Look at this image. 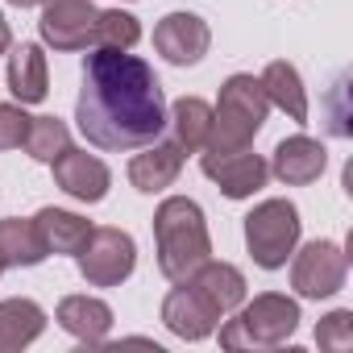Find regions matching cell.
Wrapping results in <instances>:
<instances>
[{
  "label": "cell",
  "mask_w": 353,
  "mask_h": 353,
  "mask_svg": "<svg viewBox=\"0 0 353 353\" xmlns=\"http://www.w3.org/2000/svg\"><path fill=\"white\" fill-rule=\"evenodd\" d=\"M75 125L88 145L108 154H129L158 141L166 129V96L154 67L129 50L92 46L83 59Z\"/></svg>",
  "instance_id": "cell-1"
},
{
  "label": "cell",
  "mask_w": 353,
  "mask_h": 353,
  "mask_svg": "<svg viewBox=\"0 0 353 353\" xmlns=\"http://www.w3.org/2000/svg\"><path fill=\"white\" fill-rule=\"evenodd\" d=\"M154 250H158V270L170 283L192 279L212 258V237L204 208L188 196H166L154 212Z\"/></svg>",
  "instance_id": "cell-2"
},
{
  "label": "cell",
  "mask_w": 353,
  "mask_h": 353,
  "mask_svg": "<svg viewBox=\"0 0 353 353\" xmlns=\"http://www.w3.org/2000/svg\"><path fill=\"white\" fill-rule=\"evenodd\" d=\"M266 112H270V100L262 92V79L237 71L221 83V100L212 108V129H208V141L204 150H245L254 145V137L262 133L266 125Z\"/></svg>",
  "instance_id": "cell-3"
},
{
  "label": "cell",
  "mask_w": 353,
  "mask_h": 353,
  "mask_svg": "<svg viewBox=\"0 0 353 353\" xmlns=\"http://www.w3.org/2000/svg\"><path fill=\"white\" fill-rule=\"evenodd\" d=\"M299 328V303L291 295L266 291L237 307L233 320L221 324V349H274L291 341Z\"/></svg>",
  "instance_id": "cell-4"
},
{
  "label": "cell",
  "mask_w": 353,
  "mask_h": 353,
  "mask_svg": "<svg viewBox=\"0 0 353 353\" xmlns=\"http://www.w3.org/2000/svg\"><path fill=\"white\" fill-rule=\"evenodd\" d=\"M299 233H303V221L291 200H262L245 216V250L262 270H283L299 245Z\"/></svg>",
  "instance_id": "cell-5"
},
{
  "label": "cell",
  "mask_w": 353,
  "mask_h": 353,
  "mask_svg": "<svg viewBox=\"0 0 353 353\" xmlns=\"http://www.w3.org/2000/svg\"><path fill=\"white\" fill-rule=\"evenodd\" d=\"M75 262L88 287H121L137 266V241L125 229H92Z\"/></svg>",
  "instance_id": "cell-6"
},
{
  "label": "cell",
  "mask_w": 353,
  "mask_h": 353,
  "mask_svg": "<svg viewBox=\"0 0 353 353\" xmlns=\"http://www.w3.org/2000/svg\"><path fill=\"white\" fill-rule=\"evenodd\" d=\"M299 250V245H295ZM291 287L303 299H332L349 279V254L336 241H307L299 254H291Z\"/></svg>",
  "instance_id": "cell-7"
},
{
  "label": "cell",
  "mask_w": 353,
  "mask_h": 353,
  "mask_svg": "<svg viewBox=\"0 0 353 353\" xmlns=\"http://www.w3.org/2000/svg\"><path fill=\"white\" fill-rule=\"evenodd\" d=\"M96 17L100 9L92 0H46L38 30L46 46H54L59 54H75L96 46Z\"/></svg>",
  "instance_id": "cell-8"
},
{
  "label": "cell",
  "mask_w": 353,
  "mask_h": 353,
  "mask_svg": "<svg viewBox=\"0 0 353 353\" xmlns=\"http://www.w3.org/2000/svg\"><path fill=\"white\" fill-rule=\"evenodd\" d=\"M200 170L208 174V179L229 196V200H250L254 192L266 188L270 179V162L262 154H254L250 145L245 150H200Z\"/></svg>",
  "instance_id": "cell-9"
},
{
  "label": "cell",
  "mask_w": 353,
  "mask_h": 353,
  "mask_svg": "<svg viewBox=\"0 0 353 353\" xmlns=\"http://www.w3.org/2000/svg\"><path fill=\"white\" fill-rule=\"evenodd\" d=\"M212 46V30L196 13H166L154 26V50L170 67H196Z\"/></svg>",
  "instance_id": "cell-10"
},
{
  "label": "cell",
  "mask_w": 353,
  "mask_h": 353,
  "mask_svg": "<svg viewBox=\"0 0 353 353\" xmlns=\"http://www.w3.org/2000/svg\"><path fill=\"white\" fill-rule=\"evenodd\" d=\"M54 183L71 196V200H79V204H100L104 196H108V188H112V170L96 158V154H88V150H63L54 162Z\"/></svg>",
  "instance_id": "cell-11"
},
{
  "label": "cell",
  "mask_w": 353,
  "mask_h": 353,
  "mask_svg": "<svg viewBox=\"0 0 353 353\" xmlns=\"http://www.w3.org/2000/svg\"><path fill=\"white\" fill-rule=\"evenodd\" d=\"M162 324L183 341H208L221 324V312L188 283H174V291L162 299Z\"/></svg>",
  "instance_id": "cell-12"
},
{
  "label": "cell",
  "mask_w": 353,
  "mask_h": 353,
  "mask_svg": "<svg viewBox=\"0 0 353 353\" xmlns=\"http://www.w3.org/2000/svg\"><path fill=\"white\" fill-rule=\"evenodd\" d=\"M324 166H328V150L316 137H307V133L283 137L274 145V158H270V174H274L279 183H287V188L316 183L320 174H324Z\"/></svg>",
  "instance_id": "cell-13"
},
{
  "label": "cell",
  "mask_w": 353,
  "mask_h": 353,
  "mask_svg": "<svg viewBox=\"0 0 353 353\" xmlns=\"http://www.w3.org/2000/svg\"><path fill=\"white\" fill-rule=\"evenodd\" d=\"M183 150H179V141H150V145H141V154H133L129 158V183L141 192V196H158V192H166V188H174V179H179V170H183Z\"/></svg>",
  "instance_id": "cell-14"
},
{
  "label": "cell",
  "mask_w": 353,
  "mask_h": 353,
  "mask_svg": "<svg viewBox=\"0 0 353 353\" xmlns=\"http://www.w3.org/2000/svg\"><path fill=\"white\" fill-rule=\"evenodd\" d=\"M54 320L79 345H104V336L112 332V307L104 299H96V295H67L59 303Z\"/></svg>",
  "instance_id": "cell-15"
},
{
  "label": "cell",
  "mask_w": 353,
  "mask_h": 353,
  "mask_svg": "<svg viewBox=\"0 0 353 353\" xmlns=\"http://www.w3.org/2000/svg\"><path fill=\"white\" fill-rule=\"evenodd\" d=\"M188 287H196L221 316H229V312H237L241 303H245V274L233 266V262H204L200 270H192V279H183Z\"/></svg>",
  "instance_id": "cell-16"
},
{
  "label": "cell",
  "mask_w": 353,
  "mask_h": 353,
  "mask_svg": "<svg viewBox=\"0 0 353 353\" xmlns=\"http://www.w3.org/2000/svg\"><path fill=\"white\" fill-rule=\"evenodd\" d=\"M9 92L17 104H42L50 96V67L38 42H21L9 54Z\"/></svg>",
  "instance_id": "cell-17"
},
{
  "label": "cell",
  "mask_w": 353,
  "mask_h": 353,
  "mask_svg": "<svg viewBox=\"0 0 353 353\" xmlns=\"http://www.w3.org/2000/svg\"><path fill=\"white\" fill-rule=\"evenodd\" d=\"M258 79H262V92H266L270 108L287 112L295 125H307V88H303L299 71H295L287 59H274V63H266V71H262Z\"/></svg>",
  "instance_id": "cell-18"
},
{
  "label": "cell",
  "mask_w": 353,
  "mask_h": 353,
  "mask_svg": "<svg viewBox=\"0 0 353 353\" xmlns=\"http://www.w3.org/2000/svg\"><path fill=\"white\" fill-rule=\"evenodd\" d=\"M46 332V312L34 299H0V353H17Z\"/></svg>",
  "instance_id": "cell-19"
},
{
  "label": "cell",
  "mask_w": 353,
  "mask_h": 353,
  "mask_svg": "<svg viewBox=\"0 0 353 353\" xmlns=\"http://www.w3.org/2000/svg\"><path fill=\"white\" fill-rule=\"evenodd\" d=\"M34 229H38L46 254H71V258L92 237V221H83L79 212H67V208H42L34 216Z\"/></svg>",
  "instance_id": "cell-20"
},
{
  "label": "cell",
  "mask_w": 353,
  "mask_h": 353,
  "mask_svg": "<svg viewBox=\"0 0 353 353\" xmlns=\"http://www.w3.org/2000/svg\"><path fill=\"white\" fill-rule=\"evenodd\" d=\"M166 125L174 129V141H179L183 154H196V150H204V141H208L212 104L200 100V96H183V100H174V104L166 108Z\"/></svg>",
  "instance_id": "cell-21"
},
{
  "label": "cell",
  "mask_w": 353,
  "mask_h": 353,
  "mask_svg": "<svg viewBox=\"0 0 353 353\" xmlns=\"http://www.w3.org/2000/svg\"><path fill=\"white\" fill-rule=\"evenodd\" d=\"M46 258L50 254H46L34 221H21V216H5V221H0V262H5V270L9 266L30 270V266L46 262Z\"/></svg>",
  "instance_id": "cell-22"
},
{
  "label": "cell",
  "mask_w": 353,
  "mask_h": 353,
  "mask_svg": "<svg viewBox=\"0 0 353 353\" xmlns=\"http://www.w3.org/2000/svg\"><path fill=\"white\" fill-rule=\"evenodd\" d=\"M21 145H26V154H30L34 162H46V166H50L63 150H71V129H67L59 117H34Z\"/></svg>",
  "instance_id": "cell-23"
},
{
  "label": "cell",
  "mask_w": 353,
  "mask_h": 353,
  "mask_svg": "<svg viewBox=\"0 0 353 353\" xmlns=\"http://www.w3.org/2000/svg\"><path fill=\"white\" fill-rule=\"evenodd\" d=\"M141 42V26L133 13L125 9H100L96 17V46H108V50H133Z\"/></svg>",
  "instance_id": "cell-24"
},
{
  "label": "cell",
  "mask_w": 353,
  "mask_h": 353,
  "mask_svg": "<svg viewBox=\"0 0 353 353\" xmlns=\"http://www.w3.org/2000/svg\"><path fill=\"white\" fill-rule=\"evenodd\" d=\"M316 345L320 349H349L353 345V312L349 307H336V312H328L320 324H316Z\"/></svg>",
  "instance_id": "cell-25"
},
{
  "label": "cell",
  "mask_w": 353,
  "mask_h": 353,
  "mask_svg": "<svg viewBox=\"0 0 353 353\" xmlns=\"http://www.w3.org/2000/svg\"><path fill=\"white\" fill-rule=\"evenodd\" d=\"M30 112L26 104H0V150H17L30 133Z\"/></svg>",
  "instance_id": "cell-26"
},
{
  "label": "cell",
  "mask_w": 353,
  "mask_h": 353,
  "mask_svg": "<svg viewBox=\"0 0 353 353\" xmlns=\"http://www.w3.org/2000/svg\"><path fill=\"white\" fill-rule=\"evenodd\" d=\"M345 88H349V79L341 75L336 88H332V96H328V133H332V137H349V133H353V125H349V108L341 104V100H345Z\"/></svg>",
  "instance_id": "cell-27"
},
{
  "label": "cell",
  "mask_w": 353,
  "mask_h": 353,
  "mask_svg": "<svg viewBox=\"0 0 353 353\" xmlns=\"http://www.w3.org/2000/svg\"><path fill=\"white\" fill-rule=\"evenodd\" d=\"M13 46V30H9V21H5V13H0V54H5Z\"/></svg>",
  "instance_id": "cell-28"
},
{
  "label": "cell",
  "mask_w": 353,
  "mask_h": 353,
  "mask_svg": "<svg viewBox=\"0 0 353 353\" xmlns=\"http://www.w3.org/2000/svg\"><path fill=\"white\" fill-rule=\"evenodd\" d=\"M9 5H17V9H38V5H46V0H9Z\"/></svg>",
  "instance_id": "cell-29"
},
{
  "label": "cell",
  "mask_w": 353,
  "mask_h": 353,
  "mask_svg": "<svg viewBox=\"0 0 353 353\" xmlns=\"http://www.w3.org/2000/svg\"><path fill=\"white\" fill-rule=\"evenodd\" d=\"M0 274H5V262H0Z\"/></svg>",
  "instance_id": "cell-30"
}]
</instances>
